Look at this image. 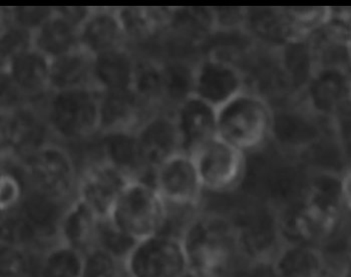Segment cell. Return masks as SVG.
<instances>
[{
	"instance_id": "cell-1",
	"label": "cell",
	"mask_w": 351,
	"mask_h": 277,
	"mask_svg": "<svg viewBox=\"0 0 351 277\" xmlns=\"http://www.w3.org/2000/svg\"><path fill=\"white\" fill-rule=\"evenodd\" d=\"M181 241L190 272L200 277H230L245 259L235 223L216 214H197Z\"/></svg>"
},
{
	"instance_id": "cell-2",
	"label": "cell",
	"mask_w": 351,
	"mask_h": 277,
	"mask_svg": "<svg viewBox=\"0 0 351 277\" xmlns=\"http://www.w3.org/2000/svg\"><path fill=\"white\" fill-rule=\"evenodd\" d=\"M273 108L248 88L217 109V136L246 154L271 137Z\"/></svg>"
},
{
	"instance_id": "cell-3",
	"label": "cell",
	"mask_w": 351,
	"mask_h": 277,
	"mask_svg": "<svg viewBox=\"0 0 351 277\" xmlns=\"http://www.w3.org/2000/svg\"><path fill=\"white\" fill-rule=\"evenodd\" d=\"M99 92L94 86L51 92L45 118L51 132L68 142H77L99 132Z\"/></svg>"
},
{
	"instance_id": "cell-4",
	"label": "cell",
	"mask_w": 351,
	"mask_h": 277,
	"mask_svg": "<svg viewBox=\"0 0 351 277\" xmlns=\"http://www.w3.org/2000/svg\"><path fill=\"white\" fill-rule=\"evenodd\" d=\"M167 216V203L157 188L131 181L112 208L108 219L136 241L158 234Z\"/></svg>"
},
{
	"instance_id": "cell-5",
	"label": "cell",
	"mask_w": 351,
	"mask_h": 277,
	"mask_svg": "<svg viewBox=\"0 0 351 277\" xmlns=\"http://www.w3.org/2000/svg\"><path fill=\"white\" fill-rule=\"evenodd\" d=\"M28 185L58 200L68 201L77 190V172L73 158L58 145L40 147L21 161Z\"/></svg>"
},
{
	"instance_id": "cell-6",
	"label": "cell",
	"mask_w": 351,
	"mask_h": 277,
	"mask_svg": "<svg viewBox=\"0 0 351 277\" xmlns=\"http://www.w3.org/2000/svg\"><path fill=\"white\" fill-rule=\"evenodd\" d=\"M123 265L128 277H183L189 272L181 239L165 234L138 241Z\"/></svg>"
},
{
	"instance_id": "cell-7",
	"label": "cell",
	"mask_w": 351,
	"mask_h": 277,
	"mask_svg": "<svg viewBox=\"0 0 351 277\" xmlns=\"http://www.w3.org/2000/svg\"><path fill=\"white\" fill-rule=\"evenodd\" d=\"M192 157L204 190L225 193L235 189L243 179L245 153L218 136L204 144Z\"/></svg>"
},
{
	"instance_id": "cell-8",
	"label": "cell",
	"mask_w": 351,
	"mask_h": 277,
	"mask_svg": "<svg viewBox=\"0 0 351 277\" xmlns=\"http://www.w3.org/2000/svg\"><path fill=\"white\" fill-rule=\"evenodd\" d=\"M247 88L243 71L235 64L209 53L194 66L193 95L218 109Z\"/></svg>"
},
{
	"instance_id": "cell-9",
	"label": "cell",
	"mask_w": 351,
	"mask_h": 277,
	"mask_svg": "<svg viewBox=\"0 0 351 277\" xmlns=\"http://www.w3.org/2000/svg\"><path fill=\"white\" fill-rule=\"evenodd\" d=\"M303 104L327 120H335L351 104V69L322 67L303 88Z\"/></svg>"
},
{
	"instance_id": "cell-10",
	"label": "cell",
	"mask_w": 351,
	"mask_h": 277,
	"mask_svg": "<svg viewBox=\"0 0 351 277\" xmlns=\"http://www.w3.org/2000/svg\"><path fill=\"white\" fill-rule=\"evenodd\" d=\"M51 131L47 120L38 114L32 104L2 112V156L19 161L49 144L45 142Z\"/></svg>"
},
{
	"instance_id": "cell-11",
	"label": "cell",
	"mask_w": 351,
	"mask_h": 277,
	"mask_svg": "<svg viewBox=\"0 0 351 277\" xmlns=\"http://www.w3.org/2000/svg\"><path fill=\"white\" fill-rule=\"evenodd\" d=\"M155 187L169 204L198 207L204 190L192 156L178 153L158 167Z\"/></svg>"
},
{
	"instance_id": "cell-12",
	"label": "cell",
	"mask_w": 351,
	"mask_h": 277,
	"mask_svg": "<svg viewBox=\"0 0 351 277\" xmlns=\"http://www.w3.org/2000/svg\"><path fill=\"white\" fill-rule=\"evenodd\" d=\"M130 182L129 177L122 171L101 160L88 167L82 175L77 182V197L84 201L99 219H107Z\"/></svg>"
},
{
	"instance_id": "cell-13",
	"label": "cell",
	"mask_w": 351,
	"mask_h": 277,
	"mask_svg": "<svg viewBox=\"0 0 351 277\" xmlns=\"http://www.w3.org/2000/svg\"><path fill=\"white\" fill-rule=\"evenodd\" d=\"M335 123L322 118L303 104L302 108L276 112L273 110L271 137L282 146L295 150H308L317 143Z\"/></svg>"
},
{
	"instance_id": "cell-14",
	"label": "cell",
	"mask_w": 351,
	"mask_h": 277,
	"mask_svg": "<svg viewBox=\"0 0 351 277\" xmlns=\"http://www.w3.org/2000/svg\"><path fill=\"white\" fill-rule=\"evenodd\" d=\"M173 114L181 153L192 156L217 137V109L200 97L191 95L175 108Z\"/></svg>"
},
{
	"instance_id": "cell-15",
	"label": "cell",
	"mask_w": 351,
	"mask_h": 277,
	"mask_svg": "<svg viewBox=\"0 0 351 277\" xmlns=\"http://www.w3.org/2000/svg\"><path fill=\"white\" fill-rule=\"evenodd\" d=\"M136 136L143 160L152 170L181 152L173 112H154L136 130Z\"/></svg>"
},
{
	"instance_id": "cell-16",
	"label": "cell",
	"mask_w": 351,
	"mask_h": 277,
	"mask_svg": "<svg viewBox=\"0 0 351 277\" xmlns=\"http://www.w3.org/2000/svg\"><path fill=\"white\" fill-rule=\"evenodd\" d=\"M151 109L133 90L101 92L99 132H136L153 114Z\"/></svg>"
},
{
	"instance_id": "cell-17",
	"label": "cell",
	"mask_w": 351,
	"mask_h": 277,
	"mask_svg": "<svg viewBox=\"0 0 351 277\" xmlns=\"http://www.w3.org/2000/svg\"><path fill=\"white\" fill-rule=\"evenodd\" d=\"M2 73L8 75L27 101H38L51 93V60L34 47H27L12 56L2 64Z\"/></svg>"
},
{
	"instance_id": "cell-18",
	"label": "cell",
	"mask_w": 351,
	"mask_h": 277,
	"mask_svg": "<svg viewBox=\"0 0 351 277\" xmlns=\"http://www.w3.org/2000/svg\"><path fill=\"white\" fill-rule=\"evenodd\" d=\"M104 160L122 171L131 181L155 186L156 171L147 167L141 155L136 132L101 134Z\"/></svg>"
},
{
	"instance_id": "cell-19",
	"label": "cell",
	"mask_w": 351,
	"mask_h": 277,
	"mask_svg": "<svg viewBox=\"0 0 351 277\" xmlns=\"http://www.w3.org/2000/svg\"><path fill=\"white\" fill-rule=\"evenodd\" d=\"M116 8H93L80 28V47L93 56L127 47Z\"/></svg>"
},
{
	"instance_id": "cell-20",
	"label": "cell",
	"mask_w": 351,
	"mask_h": 277,
	"mask_svg": "<svg viewBox=\"0 0 351 277\" xmlns=\"http://www.w3.org/2000/svg\"><path fill=\"white\" fill-rule=\"evenodd\" d=\"M66 202L43 193L27 184L17 210L34 227L43 241H58L60 220L71 203L64 206Z\"/></svg>"
},
{
	"instance_id": "cell-21",
	"label": "cell",
	"mask_w": 351,
	"mask_h": 277,
	"mask_svg": "<svg viewBox=\"0 0 351 277\" xmlns=\"http://www.w3.org/2000/svg\"><path fill=\"white\" fill-rule=\"evenodd\" d=\"M136 58L127 47L95 56L93 86L99 92L133 88Z\"/></svg>"
},
{
	"instance_id": "cell-22",
	"label": "cell",
	"mask_w": 351,
	"mask_h": 277,
	"mask_svg": "<svg viewBox=\"0 0 351 277\" xmlns=\"http://www.w3.org/2000/svg\"><path fill=\"white\" fill-rule=\"evenodd\" d=\"M32 47L49 58L80 49V27L56 12L32 32Z\"/></svg>"
},
{
	"instance_id": "cell-23",
	"label": "cell",
	"mask_w": 351,
	"mask_h": 277,
	"mask_svg": "<svg viewBox=\"0 0 351 277\" xmlns=\"http://www.w3.org/2000/svg\"><path fill=\"white\" fill-rule=\"evenodd\" d=\"M273 267L277 277H324L327 263L316 246L287 242L273 261Z\"/></svg>"
},
{
	"instance_id": "cell-24",
	"label": "cell",
	"mask_w": 351,
	"mask_h": 277,
	"mask_svg": "<svg viewBox=\"0 0 351 277\" xmlns=\"http://www.w3.org/2000/svg\"><path fill=\"white\" fill-rule=\"evenodd\" d=\"M99 220L97 214L77 197L60 220L58 241L86 253L94 248Z\"/></svg>"
},
{
	"instance_id": "cell-25",
	"label": "cell",
	"mask_w": 351,
	"mask_h": 277,
	"mask_svg": "<svg viewBox=\"0 0 351 277\" xmlns=\"http://www.w3.org/2000/svg\"><path fill=\"white\" fill-rule=\"evenodd\" d=\"M95 56L84 49H75L51 60V92L93 86Z\"/></svg>"
},
{
	"instance_id": "cell-26",
	"label": "cell",
	"mask_w": 351,
	"mask_h": 277,
	"mask_svg": "<svg viewBox=\"0 0 351 277\" xmlns=\"http://www.w3.org/2000/svg\"><path fill=\"white\" fill-rule=\"evenodd\" d=\"M175 8H117L119 21L128 40L143 42L171 23Z\"/></svg>"
},
{
	"instance_id": "cell-27",
	"label": "cell",
	"mask_w": 351,
	"mask_h": 277,
	"mask_svg": "<svg viewBox=\"0 0 351 277\" xmlns=\"http://www.w3.org/2000/svg\"><path fill=\"white\" fill-rule=\"evenodd\" d=\"M84 253L58 242L41 258L40 277H82Z\"/></svg>"
},
{
	"instance_id": "cell-28",
	"label": "cell",
	"mask_w": 351,
	"mask_h": 277,
	"mask_svg": "<svg viewBox=\"0 0 351 277\" xmlns=\"http://www.w3.org/2000/svg\"><path fill=\"white\" fill-rule=\"evenodd\" d=\"M136 96L151 108L165 101V80L162 66L152 60L136 58L133 88Z\"/></svg>"
},
{
	"instance_id": "cell-29",
	"label": "cell",
	"mask_w": 351,
	"mask_h": 277,
	"mask_svg": "<svg viewBox=\"0 0 351 277\" xmlns=\"http://www.w3.org/2000/svg\"><path fill=\"white\" fill-rule=\"evenodd\" d=\"M41 242L43 241L34 227L17 208L2 213L1 244L27 250H40L38 245Z\"/></svg>"
},
{
	"instance_id": "cell-30",
	"label": "cell",
	"mask_w": 351,
	"mask_h": 277,
	"mask_svg": "<svg viewBox=\"0 0 351 277\" xmlns=\"http://www.w3.org/2000/svg\"><path fill=\"white\" fill-rule=\"evenodd\" d=\"M40 250H27L1 244V277H40L43 253L36 259L34 253Z\"/></svg>"
},
{
	"instance_id": "cell-31",
	"label": "cell",
	"mask_w": 351,
	"mask_h": 277,
	"mask_svg": "<svg viewBox=\"0 0 351 277\" xmlns=\"http://www.w3.org/2000/svg\"><path fill=\"white\" fill-rule=\"evenodd\" d=\"M165 80V101H173L175 108L193 95L194 67L182 62L162 66ZM174 108V109H175Z\"/></svg>"
},
{
	"instance_id": "cell-32",
	"label": "cell",
	"mask_w": 351,
	"mask_h": 277,
	"mask_svg": "<svg viewBox=\"0 0 351 277\" xmlns=\"http://www.w3.org/2000/svg\"><path fill=\"white\" fill-rule=\"evenodd\" d=\"M134 238L119 230L110 220L99 219L95 231L94 248H101L125 263L136 244Z\"/></svg>"
},
{
	"instance_id": "cell-33",
	"label": "cell",
	"mask_w": 351,
	"mask_h": 277,
	"mask_svg": "<svg viewBox=\"0 0 351 277\" xmlns=\"http://www.w3.org/2000/svg\"><path fill=\"white\" fill-rule=\"evenodd\" d=\"M123 261L99 248L84 253L82 277H125Z\"/></svg>"
},
{
	"instance_id": "cell-34",
	"label": "cell",
	"mask_w": 351,
	"mask_h": 277,
	"mask_svg": "<svg viewBox=\"0 0 351 277\" xmlns=\"http://www.w3.org/2000/svg\"><path fill=\"white\" fill-rule=\"evenodd\" d=\"M32 32L8 23L1 34L2 64L19 51L32 47Z\"/></svg>"
},
{
	"instance_id": "cell-35",
	"label": "cell",
	"mask_w": 351,
	"mask_h": 277,
	"mask_svg": "<svg viewBox=\"0 0 351 277\" xmlns=\"http://www.w3.org/2000/svg\"><path fill=\"white\" fill-rule=\"evenodd\" d=\"M25 185L12 173L2 172L0 181L1 213L16 209L25 194Z\"/></svg>"
},
{
	"instance_id": "cell-36",
	"label": "cell",
	"mask_w": 351,
	"mask_h": 277,
	"mask_svg": "<svg viewBox=\"0 0 351 277\" xmlns=\"http://www.w3.org/2000/svg\"><path fill=\"white\" fill-rule=\"evenodd\" d=\"M8 12V23L34 32L53 12L49 8H12Z\"/></svg>"
},
{
	"instance_id": "cell-37",
	"label": "cell",
	"mask_w": 351,
	"mask_h": 277,
	"mask_svg": "<svg viewBox=\"0 0 351 277\" xmlns=\"http://www.w3.org/2000/svg\"><path fill=\"white\" fill-rule=\"evenodd\" d=\"M214 30L233 32L245 29L248 19L246 8H212Z\"/></svg>"
},
{
	"instance_id": "cell-38",
	"label": "cell",
	"mask_w": 351,
	"mask_h": 277,
	"mask_svg": "<svg viewBox=\"0 0 351 277\" xmlns=\"http://www.w3.org/2000/svg\"><path fill=\"white\" fill-rule=\"evenodd\" d=\"M230 277H277L273 263L249 261L242 265Z\"/></svg>"
},
{
	"instance_id": "cell-39",
	"label": "cell",
	"mask_w": 351,
	"mask_h": 277,
	"mask_svg": "<svg viewBox=\"0 0 351 277\" xmlns=\"http://www.w3.org/2000/svg\"><path fill=\"white\" fill-rule=\"evenodd\" d=\"M56 12L66 17L71 23L81 28L82 23L92 14L93 8H54Z\"/></svg>"
},
{
	"instance_id": "cell-40",
	"label": "cell",
	"mask_w": 351,
	"mask_h": 277,
	"mask_svg": "<svg viewBox=\"0 0 351 277\" xmlns=\"http://www.w3.org/2000/svg\"><path fill=\"white\" fill-rule=\"evenodd\" d=\"M340 179L344 210L351 214V164L343 171Z\"/></svg>"
},
{
	"instance_id": "cell-41",
	"label": "cell",
	"mask_w": 351,
	"mask_h": 277,
	"mask_svg": "<svg viewBox=\"0 0 351 277\" xmlns=\"http://www.w3.org/2000/svg\"><path fill=\"white\" fill-rule=\"evenodd\" d=\"M183 277H200L199 276H197V274H193V272H187V274H185Z\"/></svg>"
},
{
	"instance_id": "cell-42",
	"label": "cell",
	"mask_w": 351,
	"mask_h": 277,
	"mask_svg": "<svg viewBox=\"0 0 351 277\" xmlns=\"http://www.w3.org/2000/svg\"><path fill=\"white\" fill-rule=\"evenodd\" d=\"M350 62H351V43L350 45Z\"/></svg>"
},
{
	"instance_id": "cell-43",
	"label": "cell",
	"mask_w": 351,
	"mask_h": 277,
	"mask_svg": "<svg viewBox=\"0 0 351 277\" xmlns=\"http://www.w3.org/2000/svg\"><path fill=\"white\" fill-rule=\"evenodd\" d=\"M348 277H351V265L350 268V272H348Z\"/></svg>"
},
{
	"instance_id": "cell-44",
	"label": "cell",
	"mask_w": 351,
	"mask_h": 277,
	"mask_svg": "<svg viewBox=\"0 0 351 277\" xmlns=\"http://www.w3.org/2000/svg\"><path fill=\"white\" fill-rule=\"evenodd\" d=\"M125 277H128V276H125Z\"/></svg>"
}]
</instances>
